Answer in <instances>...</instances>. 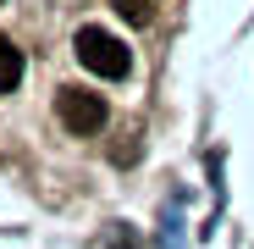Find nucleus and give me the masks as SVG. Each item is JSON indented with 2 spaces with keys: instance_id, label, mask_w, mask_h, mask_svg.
<instances>
[{
  "instance_id": "1",
  "label": "nucleus",
  "mask_w": 254,
  "mask_h": 249,
  "mask_svg": "<svg viewBox=\"0 0 254 249\" xmlns=\"http://www.w3.org/2000/svg\"><path fill=\"white\" fill-rule=\"evenodd\" d=\"M72 50H77V61L89 67L94 78H127V67H133L127 45H122L116 33H105V28H77Z\"/></svg>"
},
{
  "instance_id": "2",
  "label": "nucleus",
  "mask_w": 254,
  "mask_h": 249,
  "mask_svg": "<svg viewBox=\"0 0 254 249\" xmlns=\"http://www.w3.org/2000/svg\"><path fill=\"white\" fill-rule=\"evenodd\" d=\"M56 116H61L66 133H94V128H105V100L89 94V89H61L56 94Z\"/></svg>"
},
{
  "instance_id": "3",
  "label": "nucleus",
  "mask_w": 254,
  "mask_h": 249,
  "mask_svg": "<svg viewBox=\"0 0 254 249\" xmlns=\"http://www.w3.org/2000/svg\"><path fill=\"white\" fill-rule=\"evenodd\" d=\"M17 83H22V50L11 39H0V94H11Z\"/></svg>"
},
{
  "instance_id": "4",
  "label": "nucleus",
  "mask_w": 254,
  "mask_h": 249,
  "mask_svg": "<svg viewBox=\"0 0 254 249\" xmlns=\"http://www.w3.org/2000/svg\"><path fill=\"white\" fill-rule=\"evenodd\" d=\"M111 6H116L127 22H149V0H111Z\"/></svg>"
}]
</instances>
